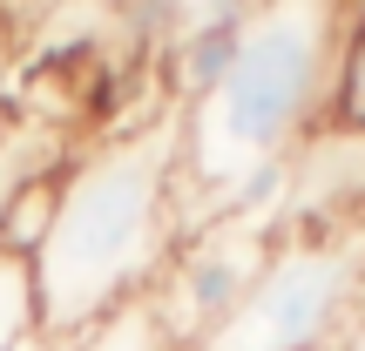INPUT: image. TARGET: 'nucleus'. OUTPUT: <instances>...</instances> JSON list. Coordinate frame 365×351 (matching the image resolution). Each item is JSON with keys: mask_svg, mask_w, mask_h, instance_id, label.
Listing matches in <instances>:
<instances>
[{"mask_svg": "<svg viewBox=\"0 0 365 351\" xmlns=\"http://www.w3.org/2000/svg\"><path fill=\"white\" fill-rule=\"evenodd\" d=\"M182 108H156L149 122L88 135L61 176L54 223L34 250L41 338L75 345L108 311L149 298L163 263L182 243Z\"/></svg>", "mask_w": 365, "mask_h": 351, "instance_id": "nucleus-1", "label": "nucleus"}, {"mask_svg": "<svg viewBox=\"0 0 365 351\" xmlns=\"http://www.w3.org/2000/svg\"><path fill=\"white\" fill-rule=\"evenodd\" d=\"M359 304H365V216L284 230L250 298L196 351H325L345 338Z\"/></svg>", "mask_w": 365, "mask_h": 351, "instance_id": "nucleus-3", "label": "nucleus"}, {"mask_svg": "<svg viewBox=\"0 0 365 351\" xmlns=\"http://www.w3.org/2000/svg\"><path fill=\"white\" fill-rule=\"evenodd\" d=\"M318 129L365 135V34H352V27H345V41H339V61H331V88H325Z\"/></svg>", "mask_w": 365, "mask_h": 351, "instance_id": "nucleus-7", "label": "nucleus"}, {"mask_svg": "<svg viewBox=\"0 0 365 351\" xmlns=\"http://www.w3.org/2000/svg\"><path fill=\"white\" fill-rule=\"evenodd\" d=\"M339 41L345 0H257L244 14L223 81L182 108V236L230 216L264 169L298 156V142L325 115Z\"/></svg>", "mask_w": 365, "mask_h": 351, "instance_id": "nucleus-2", "label": "nucleus"}, {"mask_svg": "<svg viewBox=\"0 0 365 351\" xmlns=\"http://www.w3.org/2000/svg\"><path fill=\"white\" fill-rule=\"evenodd\" d=\"M339 351H365V304H359V318L345 325V338H339Z\"/></svg>", "mask_w": 365, "mask_h": 351, "instance_id": "nucleus-9", "label": "nucleus"}, {"mask_svg": "<svg viewBox=\"0 0 365 351\" xmlns=\"http://www.w3.org/2000/svg\"><path fill=\"white\" fill-rule=\"evenodd\" d=\"M41 304H34V263L0 250V351H41Z\"/></svg>", "mask_w": 365, "mask_h": 351, "instance_id": "nucleus-5", "label": "nucleus"}, {"mask_svg": "<svg viewBox=\"0 0 365 351\" xmlns=\"http://www.w3.org/2000/svg\"><path fill=\"white\" fill-rule=\"evenodd\" d=\"M68 351H182L170 331H163V318L149 311V298L122 304V311H108L102 325H88Z\"/></svg>", "mask_w": 365, "mask_h": 351, "instance_id": "nucleus-8", "label": "nucleus"}, {"mask_svg": "<svg viewBox=\"0 0 365 351\" xmlns=\"http://www.w3.org/2000/svg\"><path fill=\"white\" fill-rule=\"evenodd\" d=\"M41 351H68V345H41Z\"/></svg>", "mask_w": 365, "mask_h": 351, "instance_id": "nucleus-10", "label": "nucleus"}, {"mask_svg": "<svg viewBox=\"0 0 365 351\" xmlns=\"http://www.w3.org/2000/svg\"><path fill=\"white\" fill-rule=\"evenodd\" d=\"M277 236L284 230L264 223V216H217V223H203V230H190L176 243V257L163 263V277L149 284V311L163 318V331H170L182 351H196L250 298V284L264 277Z\"/></svg>", "mask_w": 365, "mask_h": 351, "instance_id": "nucleus-4", "label": "nucleus"}, {"mask_svg": "<svg viewBox=\"0 0 365 351\" xmlns=\"http://www.w3.org/2000/svg\"><path fill=\"white\" fill-rule=\"evenodd\" d=\"M61 176H41V182H27V189H14L7 203H0V250L34 263L41 236H48V223H54V203H61Z\"/></svg>", "mask_w": 365, "mask_h": 351, "instance_id": "nucleus-6", "label": "nucleus"}]
</instances>
